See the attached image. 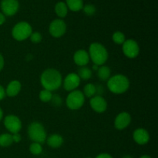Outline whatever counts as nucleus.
I'll return each instance as SVG.
<instances>
[{"instance_id":"obj_21","label":"nucleus","mask_w":158,"mask_h":158,"mask_svg":"<svg viewBox=\"0 0 158 158\" xmlns=\"http://www.w3.org/2000/svg\"><path fill=\"white\" fill-rule=\"evenodd\" d=\"M77 75L79 76L80 80H88L92 77V71H91V69L89 68L86 67V66H81L79 69Z\"/></svg>"},{"instance_id":"obj_7","label":"nucleus","mask_w":158,"mask_h":158,"mask_svg":"<svg viewBox=\"0 0 158 158\" xmlns=\"http://www.w3.org/2000/svg\"><path fill=\"white\" fill-rule=\"evenodd\" d=\"M50 35L54 38H60L63 36L66 31V23L63 19H57L50 23L49 27Z\"/></svg>"},{"instance_id":"obj_13","label":"nucleus","mask_w":158,"mask_h":158,"mask_svg":"<svg viewBox=\"0 0 158 158\" xmlns=\"http://www.w3.org/2000/svg\"><path fill=\"white\" fill-rule=\"evenodd\" d=\"M131 122V117L127 112H122L116 117L114 120V126L119 131L124 130L127 127Z\"/></svg>"},{"instance_id":"obj_17","label":"nucleus","mask_w":158,"mask_h":158,"mask_svg":"<svg viewBox=\"0 0 158 158\" xmlns=\"http://www.w3.org/2000/svg\"><path fill=\"white\" fill-rule=\"evenodd\" d=\"M47 144L52 148H59L63 143V138L61 135L57 134H51L49 137L46 138Z\"/></svg>"},{"instance_id":"obj_23","label":"nucleus","mask_w":158,"mask_h":158,"mask_svg":"<svg viewBox=\"0 0 158 158\" xmlns=\"http://www.w3.org/2000/svg\"><path fill=\"white\" fill-rule=\"evenodd\" d=\"M12 136L10 134H2L0 135V146L6 148L12 144Z\"/></svg>"},{"instance_id":"obj_35","label":"nucleus","mask_w":158,"mask_h":158,"mask_svg":"<svg viewBox=\"0 0 158 158\" xmlns=\"http://www.w3.org/2000/svg\"><path fill=\"white\" fill-rule=\"evenodd\" d=\"M5 22H6V17L2 12H0V26H2Z\"/></svg>"},{"instance_id":"obj_37","label":"nucleus","mask_w":158,"mask_h":158,"mask_svg":"<svg viewBox=\"0 0 158 158\" xmlns=\"http://www.w3.org/2000/svg\"><path fill=\"white\" fill-rule=\"evenodd\" d=\"M94 69H95V70H97V69H98V66H97V65H96V64H94Z\"/></svg>"},{"instance_id":"obj_2","label":"nucleus","mask_w":158,"mask_h":158,"mask_svg":"<svg viewBox=\"0 0 158 158\" xmlns=\"http://www.w3.org/2000/svg\"><path fill=\"white\" fill-rule=\"evenodd\" d=\"M107 87L113 94H124L130 87L129 79L124 75L117 74L114 77H110L109 80H107Z\"/></svg>"},{"instance_id":"obj_34","label":"nucleus","mask_w":158,"mask_h":158,"mask_svg":"<svg viewBox=\"0 0 158 158\" xmlns=\"http://www.w3.org/2000/svg\"><path fill=\"white\" fill-rule=\"evenodd\" d=\"M4 58H3L2 55L0 53V71H1L2 69H3V67H4Z\"/></svg>"},{"instance_id":"obj_4","label":"nucleus","mask_w":158,"mask_h":158,"mask_svg":"<svg viewBox=\"0 0 158 158\" xmlns=\"http://www.w3.org/2000/svg\"><path fill=\"white\" fill-rule=\"evenodd\" d=\"M28 136L31 140L40 144L45 143L47 134L43 125L40 122H32L28 127Z\"/></svg>"},{"instance_id":"obj_39","label":"nucleus","mask_w":158,"mask_h":158,"mask_svg":"<svg viewBox=\"0 0 158 158\" xmlns=\"http://www.w3.org/2000/svg\"><path fill=\"white\" fill-rule=\"evenodd\" d=\"M123 158H133V157H131V156H130V155H125Z\"/></svg>"},{"instance_id":"obj_31","label":"nucleus","mask_w":158,"mask_h":158,"mask_svg":"<svg viewBox=\"0 0 158 158\" xmlns=\"http://www.w3.org/2000/svg\"><path fill=\"white\" fill-rule=\"evenodd\" d=\"M12 140H13V143H19V142L21 141L22 137L19 133L12 134Z\"/></svg>"},{"instance_id":"obj_30","label":"nucleus","mask_w":158,"mask_h":158,"mask_svg":"<svg viewBox=\"0 0 158 158\" xmlns=\"http://www.w3.org/2000/svg\"><path fill=\"white\" fill-rule=\"evenodd\" d=\"M96 86V94L97 96H101L104 93V87L101 84H97Z\"/></svg>"},{"instance_id":"obj_5","label":"nucleus","mask_w":158,"mask_h":158,"mask_svg":"<svg viewBox=\"0 0 158 158\" xmlns=\"http://www.w3.org/2000/svg\"><path fill=\"white\" fill-rule=\"evenodd\" d=\"M32 32V26L27 22H19L12 29V35L17 41H23L29 38Z\"/></svg>"},{"instance_id":"obj_32","label":"nucleus","mask_w":158,"mask_h":158,"mask_svg":"<svg viewBox=\"0 0 158 158\" xmlns=\"http://www.w3.org/2000/svg\"><path fill=\"white\" fill-rule=\"evenodd\" d=\"M5 97H6V90L2 87V86L0 85V100H3L5 98Z\"/></svg>"},{"instance_id":"obj_6","label":"nucleus","mask_w":158,"mask_h":158,"mask_svg":"<svg viewBox=\"0 0 158 158\" xmlns=\"http://www.w3.org/2000/svg\"><path fill=\"white\" fill-rule=\"evenodd\" d=\"M85 97L80 90L71 91L66 97V106L72 110H77L84 104Z\"/></svg>"},{"instance_id":"obj_19","label":"nucleus","mask_w":158,"mask_h":158,"mask_svg":"<svg viewBox=\"0 0 158 158\" xmlns=\"http://www.w3.org/2000/svg\"><path fill=\"white\" fill-rule=\"evenodd\" d=\"M66 2L67 8L73 12H78L83 7V0H66Z\"/></svg>"},{"instance_id":"obj_8","label":"nucleus","mask_w":158,"mask_h":158,"mask_svg":"<svg viewBox=\"0 0 158 158\" xmlns=\"http://www.w3.org/2000/svg\"><path fill=\"white\" fill-rule=\"evenodd\" d=\"M123 52L127 57L130 59L136 58L140 53V47L135 40H125L123 43Z\"/></svg>"},{"instance_id":"obj_38","label":"nucleus","mask_w":158,"mask_h":158,"mask_svg":"<svg viewBox=\"0 0 158 158\" xmlns=\"http://www.w3.org/2000/svg\"><path fill=\"white\" fill-rule=\"evenodd\" d=\"M140 158H151V157L148 155H143L142 157H140Z\"/></svg>"},{"instance_id":"obj_1","label":"nucleus","mask_w":158,"mask_h":158,"mask_svg":"<svg viewBox=\"0 0 158 158\" xmlns=\"http://www.w3.org/2000/svg\"><path fill=\"white\" fill-rule=\"evenodd\" d=\"M40 83L45 89L55 91L61 86L63 83L61 73L55 69H47L43 72L40 77Z\"/></svg>"},{"instance_id":"obj_26","label":"nucleus","mask_w":158,"mask_h":158,"mask_svg":"<svg viewBox=\"0 0 158 158\" xmlns=\"http://www.w3.org/2000/svg\"><path fill=\"white\" fill-rule=\"evenodd\" d=\"M29 151H30L31 154H33V155H39L43 151V147L40 143L32 142L29 147Z\"/></svg>"},{"instance_id":"obj_12","label":"nucleus","mask_w":158,"mask_h":158,"mask_svg":"<svg viewBox=\"0 0 158 158\" xmlns=\"http://www.w3.org/2000/svg\"><path fill=\"white\" fill-rule=\"evenodd\" d=\"M89 104L95 112L101 114L107 109V103L102 96H94L89 100Z\"/></svg>"},{"instance_id":"obj_16","label":"nucleus","mask_w":158,"mask_h":158,"mask_svg":"<svg viewBox=\"0 0 158 158\" xmlns=\"http://www.w3.org/2000/svg\"><path fill=\"white\" fill-rule=\"evenodd\" d=\"M21 89V83L16 80H12V81H11L10 83L8 84L7 87H6V95H7L8 97H15V96L18 95V94H19Z\"/></svg>"},{"instance_id":"obj_29","label":"nucleus","mask_w":158,"mask_h":158,"mask_svg":"<svg viewBox=\"0 0 158 158\" xmlns=\"http://www.w3.org/2000/svg\"><path fill=\"white\" fill-rule=\"evenodd\" d=\"M30 38V40L32 43H39L42 41V39H43V36H42L41 33L38 32H32V34L29 36Z\"/></svg>"},{"instance_id":"obj_25","label":"nucleus","mask_w":158,"mask_h":158,"mask_svg":"<svg viewBox=\"0 0 158 158\" xmlns=\"http://www.w3.org/2000/svg\"><path fill=\"white\" fill-rule=\"evenodd\" d=\"M113 41L116 43V44L121 45L123 44V43L126 40V38H125V35L123 32H120V31H117V32H115L112 35Z\"/></svg>"},{"instance_id":"obj_28","label":"nucleus","mask_w":158,"mask_h":158,"mask_svg":"<svg viewBox=\"0 0 158 158\" xmlns=\"http://www.w3.org/2000/svg\"><path fill=\"white\" fill-rule=\"evenodd\" d=\"M83 9L84 13L87 15H93L96 12L95 6L91 4L86 5L84 7H83Z\"/></svg>"},{"instance_id":"obj_24","label":"nucleus","mask_w":158,"mask_h":158,"mask_svg":"<svg viewBox=\"0 0 158 158\" xmlns=\"http://www.w3.org/2000/svg\"><path fill=\"white\" fill-rule=\"evenodd\" d=\"M52 97V93L51 91L47 90V89H43V90L40 91V94H39V97L41 101L44 102V103H47V102H50L51 99Z\"/></svg>"},{"instance_id":"obj_18","label":"nucleus","mask_w":158,"mask_h":158,"mask_svg":"<svg viewBox=\"0 0 158 158\" xmlns=\"http://www.w3.org/2000/svg\"><path fill=\"white\" fill-rule=\"evenodd\" d=\"M97 75H98L99 79L102 81H107L110 77L111 71L110 67L106 66H101L97 69Z\"/></svg>"},{"instance_id":"obj_33","label":"nucleus","mask_w":158,"mask_h":158,"mask_svg":"<svg viewBox=\"0 0 158 158\" xmlns=\"http://www.w3.org/2000/svg\"><path fill=\"white\" fill-rule=\"evenodd\" d=\"M96 158H113L109 154H106V153H103V154H99Z\"/></svg>"},{"instance_id":"obj_40","label":"nucleus","mask_w":158,"mask_h":158,"mask_svg":"<svg viewBox=\"0 0 158 158\" xmlns=\"http://www.w3.org/2000/svg\"><path fill=\"white\" fill-rule=\"evenodd\" d=\"M86 158H91V157H86Z\"/></svg>"},{"instance_id":"obj_20","label":"nucleus","mask_w":158,"mask_h":158,"mask_svg":"<svg viewBox=\"0 0 158 158\" xmlns=\"http://www.w3.org/2000/svg\"><path fill=\"white\" fill-rule=\"evenodd\" d=\"M55 12L60 18H64L66 16L68 12V8L66 3L63 2H59L55 6Z\"/></svg>"},{"instance_id":"obj_3","label":"nucleus","mask_w":158,"mask_h":158,"mask_svg":"<svg viewBox=\"0 0 158 158\" xmlns=\"http://www.w3.org/2000/svg\"><path fill=\"white\" fill-rule=\"evenodd\" d=\"M89 59L94 64L103 66L108 60V52L105 46L100 43H93L89 48Z\"/></svg>"},{"instance_id":"obj_36","label":"nucleus","mask_w":158,"mask_h":158,"mask_svg":"<svg viewBox=\"0 0 158 158\" xmlns=\"http://www.w3.org/2000/svg\"><path fill=\"white\" fill-rule=\"evenodd\" d=\"M2 117H3V112L1 108H0V121H1V120L2 119Z\"/></svg>"},{"instance_id":"obj_9","label":"nucleus","mask_w":158,"mask_h":158,"mask_svg":"<svg viewBox=\"0 0 158 158\" xmlns=\"http://www.w3.org/2000/svg\"><path fill=\"white\" fill-rule=\"evenodd\" d=\"M4 125L10 133L17 134L22 129V121L17 116L8 115L4 119Z\"/></svg>"},{"instance_id":"obj_15","label":"nucleus","mask_w":158,"mask_h":158,"mask_svg":"<svg viewBox=\"0 0 158 158\" xmlns=\"http://www.w3.org/2000/svg\"><path fill=\"white\" fill-rule=\"evenodd\" d=\"M73 60L79 66H85L89 61V53L84 49L77 50L73 55Z\"/></svg>"},{"instance_id":"obj_14","label":"nucleus","mask_w":158,"mask_h":158,"mask_svg":"<svg viewBox=\"0 0 158 158\" xmlns=\"http://www.w3.org/2000/svg\"><path fill=\"white\" fill-rule=\"evenodd\" d=\"M134 140L137 144L144 145L148 143L150 140V135L148 131L143 128H137L133 134Z\"/></svg>"},{"instance_id":"obj_11","label":"nucleus","mask_w":158,"mask_h":158,"mask_svg":"<svg viewBox=\"0 0 158 158\" xmlns=\"http://www.w3.org/2000/svg\"><path fill=\"white\" fill-rule=\"evenodd\" d=\"M80 78L77 73H70L63 80V87L66 91H73L76 90L77 87L80 84Z\"/></svg>"},{"instance_id":"obj_22","label":"nucleus","mask_w":158,"mask_h":158,"mask_svg":"<svg viewBox=\"0 0 158 158\" xmlns=\"http://www.w3.org/2000/svg\"><path fill=\"white\" fill-rule=\"evenodd\" d=\"M84 97L92 98L96 95V86L94 83H87L83 88V92Z\"/></svg>"},{"instance_id":"obj_10","label":"nucleus","mask_w":158,"mask_h":158,"mask_svg":"<svg viewBox=\"0 0 158 158\" xmlns=\"http://www.w3.org/2000/svg\"><path fill=\"white\" fill-rule=\"evenodd\" d=\"M19 7L18 0H2L1 2V9L4 15H14L18 12Z\"/></svg>"},{"instance_id":"obj_27","label":"nucleus","mask_w":158,"mask_h":158,"mask_svg":"<svg viewBox=\"0 0 158 158\" xmlns=\"http://www.w3.org/2000/svg\"><path fill=\"white\" fill-rule=\"evenodd\" d=\"M50 102L52 103V104L53 106H60L63 103V100H62L61 97L60 95H58V94H52V97Z\"/></svg>"}]
</instances>
